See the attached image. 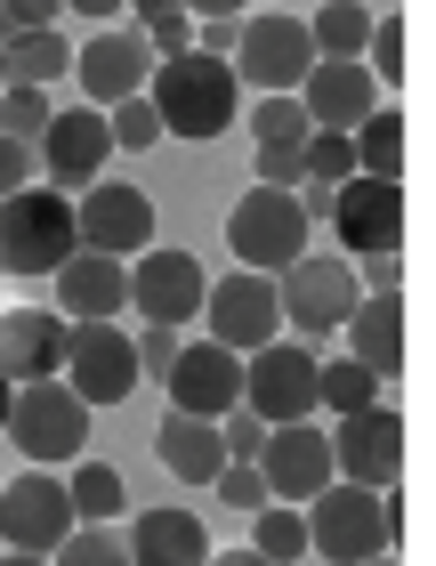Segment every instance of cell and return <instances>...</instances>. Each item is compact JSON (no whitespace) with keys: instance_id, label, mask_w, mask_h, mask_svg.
<instances>
[{"instance_id":"cell-13","label":"cell","mask_w":436,"mask_h":566,"mask_svg":"<svg viewBox=\"0 0 436 566\" xmlns=\"http://www.w3.org/2000/svg\"><path fill=\"white\" fill-rule=\"evenodd\" d=\"M65 389L82 405H121L138 389V348L121 324H73L65 340Z\"/></svg>"},{"instance_id":"cell-30","label":"cell","mask_w":436,"mask_h":566,"mask_svg":"<svg viewBox=\"0 0 436 566\" xmlns=\"http://www.w3.org/2000/svg\"><path fill=\"white\" fill-rule=\"evenodd\" d=\"M49 566H130V543H121L114 526H73L57 551H49Z\"/></svg>"},{"instance_id":"cell-37","label":"cell","mask_w":436,"mask_h":566,"mask_svg":"<svg viewBox=\"0 0 436 566\" xmlns=\"http://www.w3.org/2000/svg\"><path fill=\"white\" fill-rule=\"evenodd\" d=\"M106 138H114V146H130V154H146L153 138H162V122H153L146 97H121V106L106 114Z\"/></svg>"},{"instance_id":"cell-20","label":"cell","mask_w":436,"mask_h":566,"mask_svg":"<svg viewBox=\"0 0 436 566\" xmlns=\"http://www.w3.org/2000/svg\"><path fill=\"white\" fill-rule=\"evenodd\" d=\"M299 114H307V130H323V138H355L364 114H380V82L364 65H316L299 82Z\"/></svg>"},{"instance_id":"cell-2","label":"cell","mask_w":436,"mask_h":566,"mask_svg":"<svg viewBox=\"0 0 436 566\" xmlns=\"http://www.w3.org/2000/svg\"><path fill=\"white\" fill-rule=\"evenodd\" d=\"M396 526H404L396 494H372V485L331 478L316 494V510H307V551H323L331 566H364V558H389Z\"/></svg>"},{"instance_id":"cell-39","label":"cell","mask_w":436,"mask_h":566,"mask_svg":"<svg viewBox=\"0 0 436 566\" xmlns=\"http://www.w3.org/2000/svg\"><path fill=\"white\" fill-rule=\"evenodd\" d=\"M219 446H226V461H259V453H267V421L235 405V413L219 421Z\"/></svg>"},{"instance_id":"cell-12","label":"cell","mask_w":436,"mask_h":566,"mask_svg":"<svg viewBox=\"0 0 436 566\" xmlns=\"http://www.w3.org/2000/svg\"><path fill=\"white\" fill-rule=\"evenodd\" d=\"M331 470L348 485H372V494H389L404 478V413L396 405H372V413H348L331 429Z\"/></svg>"},{"instance_id":"cell-33","label":"cell","mask_w":436,"mask_h":566,"mask_svg":"<svg viewBox=\"0 0 436 566\" xmlns=\"http://www.w3.org/2000/svg\"><path fill=\"white\" fill-rule=\"evenodd\" d=\"M404 65H413V57H404V9H372V82L380 90H389V82H404Z\"/></svg>"},{"instance_id":"cell-32","label":"cell","mask_w":436,"mask_h":566,"mask_svg":"<svg viewBox=\"0 0 436 566\" xmlns=\"http://www.w3.org/2000/svg\"><path fill=\"white\" fill-rule=\"evenodd\" d=\"M130 24H138V41L153 49V65L178 57V49L194 41V17H187V9H170V0H153V9H130Z\"/></svg>"},{"instance_id":"cell-46","label":"cell","mask_w":436,"mask_h":566,"mask_svg":"<svg viewBox=\"0 0 436 566\" xmlns=\"http://www.w3.org/2000/svg\"><path fill=\"white\" fill-rule=\"evenodd\" d=\"M9 405H17V389H9V380H0V429H9Z\"/></svg>"},{"instance_id":"cell-1","label":"cell","mask_w":436,"mask_h":566,"mask_svg":"<svg viewBox=\"0 0 436 566\" xmlns=\"http://www.w3.org/2000/svg\"><path fill=\"white\" fill-rule=\"evenodd\" d=\"M146 106L170 138H219V130H235V114H243L235 106V65L202 57V49H178V57L153 65Z\"/></svg>"},{"instance_id":"cell-23","label":"cell","mask_w":436,"mask_h":566,"mask_svg":"<svg viewBox=\"0 0 436 566\" xmlns=\"http://www.w3.org/2000/svg\"><path fill=\"white\" fill-rule=\"evenodd\" d=\"M340 332H348V365H364L372 380H396L404 373V300H389V292L355 300V316Z\"/></svg>"},{"instance_id":"cell-25","label":"cell","mask_w":436,"mask_h":566,"mask_svg":"<svg viewBox=\"0 0 436 566\" xmlns=\"http://www.w3.org/2000/svg\"><path fill=\"white\" fill-rule=\"evenodd\" d=\"M153 453H162V470L187 478V485H211V478L226 470L219 421H194V413H162V429H153Z\"/></svg>"},{"instance_id":"cell-16","label":"cell","mask_w":436,"mask_h":566,"mask_svg":"<svg viewBox=\"0 0 436 566\" xmlns=\"http://www.w3.org/2000/svg\"><path fill=\"white\" fill-rule=\"evenodd\" d=\"M331 235H340L355 260L404 251V187H389V178H348V187H331Z\"/></svg>"},{"instance_id":"cell-19","label":"cell","mask_w":436,"mask_h":566,"mask_svg":"<svg viewBox=\"0 0 436 566\" xmlns=\"http://www.w3.org/2000/svg\"><path fill=\"white\" fill-rule=\"evenodd\" d=\"M65 340H73V324L57 307H9V316H0V380H9V389L57 380L65 373Z\"/></svg>"},{"instance_id":"cell-47","label":"cell","mask_w":436,"mask_h":566,"mask_svg":"<svg viewBox=\"0 0 436 566\" xmlns=\"http://www.w3.org/2000/svg\"><path fill=\"white\" fill-rule=\"evenodd\" d=\"M0 566H49V558H24V551H9V558H0Z\"/></svg>"},{"instance_id":"cell-18","label":"cell","mask_w":436,"mask_h":566,"mask_svg":"<svg viewBox=\"0 0 436 566\" xmlns=\"http://www.w3.org/2000/svg\"><path fill=\"white\" fill-rule=\"evenodd\" d=\"M251 470L267 478V502H316L331 478V437L316 421H291V429H267V453L251 461Z\"/></svg>"},{"instance_id":"cell-5","label":"cell","mask_w":436,"mask_h":566,"mask_svg":"<svg viewBox=\"0 0 436 566\" xmlns=\"http://www.w3.org/2000/svg\"><path fill=\"white\" fill-rule=\"evenodd\" d=\"M0 437H9L33 470H57V461H82V446H89V405L73 397L65 380H33V389H17Z\"/></svg>"},{"instance_id":"cell-8","label":"cell","mask_w":436,"mask_h":566,"mask_svg":"<svg viewBox=\"0 0 436 566\" xmlns=\"http://www.w3.org/2000/svg\"><path fill=\"white\" fill-rule=\"evenodd\" d=\"M226 243L251 275H284L307 243V219H299V195H275V187H251L235 211H226Z\"/></svg>"},{"instance_id":"cell-26","label":"cell","mask_w":436,"mask_h":566,"mask_svg":"<svg viewBox=\"0 0 436 566\" xmlns=\"http://www.w3.org/2000/svg\"><path fill=\"white\" fill-rule=\"evenodd\" d=\"M73 73V41L65 33H17L9 49H0V82L9 90H49Z\"/></svg>"},{"instance_id":"cell-43","label":"cell","mask_w":436,"mask_h":566,"mask_svg":"<svg viewBox=\"0 0 436 566\" xmlns=\"http://www.w3.org/2000/svg\"><path fill=\"white\" fill-rule=\"evenodd\" d=\"M33 187V146H17V138H0V202Z\"/></svg>"},{"instance_id":"cell-35","label":"cell","mask_w":436,"mask_h":566,"mask_svg":"<svg viewBox=\"0 0 436 566\" xmlns=\"http://www.w3.org/2000/svg\"><path fill=\"white\" fill-rule=\"evenodd\" d=\"M49 130V90H0V138L33 146Z\"/></svg>"},{"instance_id":"cell-31","label":"cell","mask_w":436,"mask_h":566,"mask_svg":"<svg viewBox=\"0 0 436 566\" xmlns=\"http://www.w3.org/2000/svg\"><path fill=\"white\" fill-rule=\"evenodd\" d=\"M251 551H259L267 566H291V558L307 551V518H299L291 502H267V510H259V543H251Z\"/></svg>"},{"instance_id":"cell-49","label":"cell","mask_w":436,"mask_h":566,"mask_svg":"<svg viewBox=\"0 0 436 566\" xmlns=\"http://www.w3.org/2000/svg\"><path fill=\"white\" fill-rule=\"evenodd\" d=\"M0 90H9V82H0Z\"/></svg>"},{"instance_id":"cell-3","label":"cell","mask_w":436,"mask_h":566,"mask_svg":"<svg viewBox=\"0 0 436 566\" xmlns=\"http://www.w3.org/2000/svg\"><path fill=\"white\" fill-rule=\"evenodd\" d=\"M355 268L331 260V251H299V260L275 275V307H284V324H299V348H323L331 332L355 316Z\"/></svg>"},{"instance_id":"cell-29","label":"cell","mask_w":436,"mask_h":566,"mask_svg":"<svg viewBox=\"0 0 436 566\" xmlns=\"http://www.w3.org/2000/svg\"><path fill=\"white\" fill-rule=\"evenodd\" d=\"M323 405H331V413H372V405H380V380L364 373V365H348V356H340V365H323L316 373V413H323Z\"/></svg>"},{"instance_id":"cell-9","label":"cell","mask_w":436,"mask_h":566,"mask_svg":"<svg viewBox=\"0 0 436 566\" xmlns=\"http://www.w3.org/2000/svg\"><path fill=\"white\" fill-rule=\"evenodd\" d=\"M73 235H82V251H97V260H138V251H153V202L130 178H97V187H82V202H73Z\"/></svg>"},{"instance_id":"cell-27","label":"cell","mask_w":436,"mask_h":566,"mask_svg":"<svg viewBox=\"0 0 436 566\" xmlns=\"http://www.w3.org/2000/svg\"><path fill=\"white\" fill-rule=\"evenodd\" d=\"M348 146H355V178H389V187L404 178V114H389V106L364 114V130Z\"/></svg>"},{"instance_id":"cell-10","label":"cell","mask_w":436,"mask_h":566,"mask_svg":"<svg viewBox=\"0 0 436 566\" xmlns=\"http://www.w3.org/2000/svg\"><path fill=\"white\" fill-rule=\"evenodd\" d=\"M82 526L73 518V494H65V478H49V470H24L0 485V543L24 551V558H49L65 543V534Z\"/></svg>"},{"instance_id":"cell-7","label":"cell","mask_w":436,"mask_h":566,"mask_svg":"<svg viewBox=\"0 0 436 566\" xmlns=\"http://www.w3.org/2000/svg\"><path fill=\"white\" fill-rule=\"evenodd\" d=\"M316 373H323V356H316V348H299V340H267V348L243 365V413H259L267 429L316 421Z\"/></svg>"},{"instance_id":"cell-44","label":"cell","mask_w":436,"mask_h":566,"mask_svg":"<svg viewBox=\"0 0 436 566\" xmlns=\"http://www.w3.org/2000/svg\"><path fill=\"white\" fill-rule=\"evenodd\" d=\"M364 283L396 300V283H404V251H372V260H364Z\"/></svg>"},{"instance_id":"cell-42","label":"cell","mask_w":436,"mask_h":566,"mask_svg":"<svg viewBox=\"0 0 436 566\" xmlns=\"http://www.w3.org/2000/svg\"><path fill=\"white\" fill-rule=\"evenodd\" d=\"M243 41V9L235 0H219V9H202V57H226V49Z\"/></svg>"},{"instance_id":"cell-34","label":"cell","mask_w":436,"mask_h":566,"mask_svg":"<svg viewBox=\"0 0 436 566\" xmlns=\"http://www.w3.org/2000/svg\"><path fill=\"white\" fill-rule=\"evenodd\" d=\"M299 163H307V187H348V178H355V146H348V138H323V130H307Z\"/></svg>"},{"instance_id":"cell-15","label":"cell","mask_w":436,"mask_h":566,"mask_svg":"<svg viewBox=\"0 0 436 566\" xmlns=\"http://www.w3.org/2000/svg\"><path fill=\"white\" fill-rule=\"evenodd\" d=\"M162 389H170V413L226 421V413L243 405V365H235V348H219V340H187Z\"/></svg>"},{"instance_id":"cell-48","label":"cell","mask_w":436,"mask_h":566,"mask_svg":"<svg viewBox=\"0 0 436 566\" xmlns=\"http://www.w3.org/2000/svg\"><path fill=\"white\" fill-rule=\"evenodd\" d=\"M364 566H389V558H364Z\"/></svg>"},{"instance_id":"cell-45","label":"cell","mask_w":436,"mask_h":566,"mask_svg":"<svg viewBox=\"0 0 436 566\" xmlns=\"http://www.w3.org/2000/svg\"><path fill=\"white\" fill-rule=\"evenodd\" d=\"M211 566H267L259 551H226V558H211Z\"/></svg>"},{"instance_id":"cell-14","label":"cell","mask_w":436,"mask_h":566,"mask_svg":"<svg viewBox=\"0 0 436 566\" xmlns=\"http://www.w3.org/2000/svg\"><path fill=\"white\" fill-rule=\"evenodd\" d=\"M202 292H211V275L194 268V251H170V243H153L138 251V268H130V307H146V324H194L202 316Z\"/></svg>"},{"instance_id":"cell-21","label":"cell","mask_w":436,"mask_h":566,"mask_svg":"<svg viewBox=\"0 0 436 566\" xmlns=\"http://www.w3.org/2000/svg\"><path fill=\"white\" fill-rule=\"evenodd\" d=\"M106 114L82 106V114H49V130H41V170L57 178V187H97V170H106Z\"/></svg>"},{"instance_id":"cell-40","label":"cell","mask_w":436,"mask_h":566,"mask_svg":"<svg viewBox=\"0 0 436 566\" xmlns=\"http://www.w3.org/2000/svg\"><path fill=\"white\" fill-rule=\"evenodd\" d=\"M259 187H275V195H299L307 187V163H299V146H259Z\"/></svg>"},{"instance_id":"cell-17","label":"cell","mask_w":436,"mask_h":566,"mask_svg":"<svg viewBox=\"0 0 436 566\" xmlns=\"http://www.w3.org/2000/svg\"><path fill=\"white\" fill-rule=\"evenodd\" d=\"M73 73H82L89 106H121V97H146L153 82V49L138 41V24H114V33H89L82 49H73Z\"/></svg>"},{"instance_id":"cell-38","label":"cell","mask_w":436,"mask_h":566,"mask_svg":"<svg viewBox=\"0 0 436 566\" xmlns=\"http://www.w3.org/2000/svg\"><path fill=\"white\" fill-rule=\"evenodd\" d=\"M211 485H219V502H226V510H267V478L251 470V461H226Z\"/></svg>"},{"instance_id":"cell-36","label":"cell","mask_w":436,"mask_h":566,"mask_svg":"<svg viewBox=\"0 0 436 566\" xmlns=\"http://www.w3.org/2000/svg\"><path fill=\"white\" fill-rule=\"evenodd\" d=\"M251 130H259V146H307V114L291 97H267V106H251Z\"/></svg>"},{"instance_id":"cell-28","label":"cell","mask_w":436,"mask_h":566,"mask_svg":"<svg viewBox=\"0 0 436 566\" xmlns=\"http://www.w3.org/2000/svg\"><path fill=\"white\" fill-rule=\"evenodd\" d=\"M65 494H73V518H82V526H114V510L130 502V494H121V470H114V461H82V470L65 478Z\"/></svg>"},{"instance_id":"cell-11","label":"cell","mask_w":436,"mask_h":566,"mask_svg":"<svg viewBox=\"0 0 436 566\" xmlns=\"http://www.w3.org/2000/svg\"><path fill=\"white\" fill-rule=\"evenodd\" d=\"M202 316H211V340L235 348V356H259L267 340H284L275 275H251V268H235L226 283H211V292H202Z\"/></svg>"},{"instance_id":"cell-22","label":"cell","mask_w":436,"mask_h":566,"mask_svg":"<svg viewBox=\"0 0 436 566\" xmlns=\"http://www.w3.org/2000/svg\"><path fill=\"white\" fill-rule=\"evenodd\" d=\"M130 307V268L121 260H97V251H73L57 268V316L65 324H114Z\"/></svg>"},{"instance_id":"cell-41","label":"cell","mask_w":436,"mask_h":566,"mask_svg":"<svg viewBox=\"0 0 436 566\" xmlns=\"http://www.w3.org/2000/svg\"><path fill=\"white\" fill-rule=\"evenodd\" d=\"M130 348H138V380H170V365H178V348H187V340H178V332H162V324H146Z\"/></svg>"},{"instance_id":"cell-6","label":"cell","mask_w":436,"mask_h":566,"mask_svg":"<svg viewBox=\"0 0 436 566\" xmlns=\"http://www.w3.org/2000/svg\"><path fill=\"white\" fill-rule=\"evenodd\" d=\"M226 65H235V82L284 97V90H299L307 73H316V41H307V24L291 9H251L243 17V41H235V57H226Z\"/></svg>"},{"instance_id":"cell-24","label":"cell","mask_w":436,"mask_h":566,"mask_svg":"<svg viewBox=\"0 0 436 566\" xmlns=\"http://www.w3.org/2000/svg\"><path fill=\"white\" fill-rule=\"evenodd\" d=\"M130 566H211V534H202L194 510H146L130 526Z\"/></svg>"},{"instance_id":"cell-4","label":"cell","mask_w":436,"mask_h":566,"mask_svg":"<svg viewBox=\"0 0 436 566\" xmlns=\"http://www.w3.org/2000/svg\"><path fill=\"white\" fill-rule=\"evenodd\" d=\"M73 251H82V235H73V202L65 195L24 187V195L0 202V268L9 275H57Z\"/></svg>"}]
</instances>
